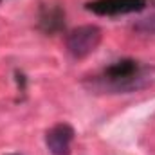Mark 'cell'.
<instances>
[{"label":"cell","instance_id":"obj_3","mask_svg":"<svg viewBox=\"0 0 155 155\" xmlns=\"http://www.w3.org/2000/svg\"><path fill=\"white\" fill-rule=\"evenodd\" d=\"M144 7V0H96L87 4V9L96 15H126Z\"/></svg>","mask_w":155,"mask_h":155},{"label":"cell","instance_id":"obj_1","mask_svg":"<svg viewBox=\"0 0 155 155\" xmlns=\"http://www.w3.org/2000/svg\"><path fill=\"white\" fill-rule=\"evenodd\" d=\"M103 33L97 25H79L76 29H72L67 36V51L78 58L83 60L87 56H90L101 43Z\"/></svg>","mask_w":155,"mask_h":155},{"label":"cell","instance_id":"obj_4","mask_svg":"<svg viewBox=\"0 0 155 155\" xmlns=\"http://www.w3.org/2000/svg\"><path fill=\"white\" fill-rule=\"evenodd\" d=\"M11 155H18V153H11Z\"/></svg>","mask_w":155,"mask_h":155},{"label":"cell","instance_id":"obj_2","mask_svg":"<svg viewBox=\"0 0 155 155\" xmlns=\"http://www.w3.org/2000/svg\"><path fill=\"white\" fill-rule=\"evenodd\" d=\"M74 128L67 123H58L45 134V144L52 155H71L72 141H74Z\"/></svg>","mask_w":155,"mask_h":155}]
</instances>
